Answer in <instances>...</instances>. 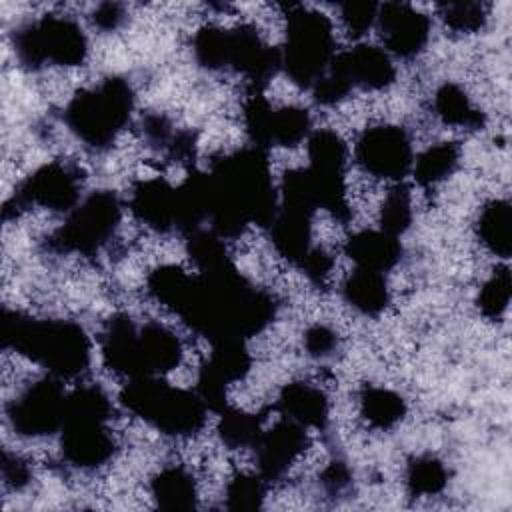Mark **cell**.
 I'll use <instances>...</instances> for the list:
<instances>
[{
  "label": "cell",
  "instance_id": "cell-7",
  "mask_svg": "<svg viewBox=\"0 0 512 512\" xmlns=\"http://www.w3.org/2000/svg\"><path fill=\"white\" fill-rule=\"evenodd\" d=\"M132 108V86L124 78L110 76L92 88L80 90L68 102L64 122L80 142L94 150H104L124 130Z\"/></svg>",
  "mask_w": 512,
  "mask_h": 512
},
{
  "label": "cell",
  "instance_id": "cell-14",
  "mask_svg": "<svg viewBox=\"0 0 512 512\" xmlns=\"http://www.w3.org/2000/svg\"><path fill=\"white\" fill-rule=\"evenodd\" d=\"M356 160L372 176L400 182L414 162L410 136L394 124L366 128L356 142Z\"/></svg>",
  "mask_w": 512,
  "mask_h": 512
},
{
  "label": "cell",
  "instance_id": "cell-10",
  "mask_svg": "<svg viewBox=\"0 0 512 512\" xmlns=\"http://www.w3.org/2000/svg\"><path fill=\"white\" fill-rule=\"evenodd\" d=\"M122 218V204L112 190L90 192L80 200L48 238L54 252L90 256L98 252L116 232Z\"/></svg>",
  "mask_w": 512,
  "mask_h": 512
},
{
  "label": "cell",
  "instance_id": "cell-18",
  "mask_svg": "<svg viewBox=\"0 0 512 512\" xmlns=\"http://www.w3.org/2000/svg\"><path fill=\"white\" fill-rule=\"evenodd\" d=\"M128 204L134 218L152 230L168 232L178 226V186L174 188L162 178L136 182Z\"/></svg>",
  "mask_w": 512,
  "mask_h": 512
},
{
  "label": "cell",
  "instance_id": "cell-20",
  "mask_svg": "<svg viewBox=\"0 0 512 512\" xmlns=\"http://www.w3.org/2000/svg\"><path fill=\"white\" fill-rule=\"evenodd\" d=\"M338 66L350 80L352 88L384 90L396 78V68L386 50L372 44H358L348 52L336 56Z\"/></svg>",
  "mask_w": 512,
  "mask_h": 512
},
{
  "label": "cell",
  "instance_id": "cell-48",
  "mask_svg": "<svg viewBox=\"0 0 512 512\" xmlns=\"http://www.w3.org/2000/svg\"><path fill=\"white\" fill-rule=\"evenodd\" d=\"M126 18V12L122 8V4L118 2H102L96 6L94 14H92V22L100 28V30H116Z\"/></svg>",
  "mask_w": 512,
  "mask_h": 512
},
{
  "label": "cell",
  "instance_id": "cell-39",
  "mask_svg": "<svg viewBox=\"0 0 512 512\" xmlns=\"http://www.w3.org/2000/svg\"><path fill=\"white\" fill-rule=\"evenodd\" d=\"M438 8L444 24L456 32H478L488 18L486 4L482 2L456 0V2H444Z\"/></svg>",
  "mask_w": 512,
  "mask_h": 512
},
{
  "label": "cell",
  "instance_id": "cell-36",
  "mask_svg": "<svg viewBox=\"0 0 512 512\" xmlns=\"http://www.w3.org/2000/svg\"><path fill=\"white\" fill-rule=\"evenodd\" d=\"M512 298V276H510V268L508 266H500L498 270H494V274L482 284L476 304L480 308V312L486 318H500L510 304Z\"/></svg>",
  "mask_w": 512,
  "mask_h": 512
},
{
  "label": "cell",
  "instance_id": "cell-44",
  "mask_svg": "<svg viewBox=\"0 0 512 512\" xmlns=\"http://www.w3.org/2000/svg\"><path fill=\"white\" fill-rule=\"evenodd\" d=\"M196 134L186 128H176L174 136L170 138L168 146L164 148V156L172 162L180 164H192L196 158Z\"/></svg>",
  "mask_w": 512,
  "mask_h": 512
},
{
  "label": "cell",
  "instance_id": "cell-19",
  "mask_svg": "<svg viewBox=\"0 0 512 512\" xmlns=\"http://www.w3.org/2000/svg\"><path fill=\"white\" fill-rule=\"evenodd\" d=\"M312 216L314 212L306 208L280 202L272 222L268 224L270 240L276 252L294 266H300L308 252L314 248Z\"/></svg>",
  "mask_w": 512,
  "mask_h": 512
},
{
  "label": "cell",
  "instance_id": "cell-25",
  "mask_svg": "<svg viewBox=\"0 0 512 512\" xmlns=\"http://www.w3.org/2000/svg\"><path fill=\"white\" fill-rule=\"evenodd\" d=\"M252 358L246 350L244 340H220L212 342V352L198 372L214 378L226 388L242 380L250 370Z\"/></svg>",
  "mask_w": 512,
  "mask_h": 512
},
{
  "label": "cell",
  "instance_id": "cell-34",
  "mask_svg": "<svg viewBox=\"0 0 512 512\" xmlns=\"http://www.w3.org/2000/svg\"><path fill=\"white\" fill-rule=\"evenodd\" d=\"M196 62L208 70H226L228 62V28L206 26L192 38Z\"/></svg>",
  "mask_w": 512,
  "mask_h": 512
},
{
  "label": "cell",
  "instance_id": "cell-9",
  "mask_svg": "<svg viewBox=\"0 0 512 512\" xmlns=\"http://www.w3.org/2000/svg\"><path fill=\"white\" fill-rule=\"evenodd\" d=\"M12 44L18 62L28 70L46 64L78 66L88 54V40L80 24L58 14H46L20 26L14 30Z\"/></svg>",
  "mask_w": 512,
  "mask_h": 512
},
{
  "label": "cell",
  "instance_id": "cell-2",
  "mask_svg": "<svg viewBox=\"0 0 512 512\" xmlns=\"http://www.w3.org/2000/svg\"><path fill=\"white\" fill-rule=\"evenodd\" d=\"M182 320L210 342L248 340L262 332L276 314L274 298L242 276L232 262L192 276L178 308Z\"/></svg>",
  "mask_w": 512,
  "mask_h": 512
},
{
  "label": "cell",
  "instance_id": "cell-38",
  "mask_svg": "<svg viewBox=\"0 0 512 512\" xmlns=\"http://www.w3.org/2000/svg\"><path fill=\"white\" fill-rule=\"evenodd\" d=\"M266 498V480L260 474H238L226 486V506L230 510H256Z\"/></svg>",
  "mask_w": 512,
  "mask_h": 512
},
{
  "label": "cell",
  "instance_id": "cell-41",
  "mask_svg": "<svg viewBox=\"0 0 512 512\" xmlns=\"http://www.w3.org/2000/svg\"><path fill=\"white\" fill-rule=\"evenodd\" d=\"M378 8H380V4H376V2H352L350 0V2L340 4V14H342L346 30L352 36L366 34L378 18Z\"/></svg>",
  "mask_w": 512,
  "mask_h": 512
},
{
  "label": "cell",
  "instance_id": "cell-29",
  "mask_svg": "<svg viewBox=\"0 0 512 512\" xmlns=\"http://www.w3.org/2000/svg\"><path fill=\"white\" fill-rule=\"evenodd\" d=\"M458 160H460V146L456 142H438L426 148L412 162L414 180L420 186H436L456 170Z\"/></svg>",
  "mask_w": 512,
  "mask_h": 512
},
{
  "label": "cell",
  "instance_id": "cell-43",
  "mask_svg": "<svg viewBox=\"0 0 512 512\" xmlns=\"http://www.w3.org/2000/svg\"><path fill=\"white\" fill-rule=\"evenodd\" d=\"M338 346L336 332L326 324H314L304 332V348L312 358H328Z\"/></svg>",
  "mask_w": 512,
  "mask_h": 512
},
{
  "label": "cell",
  "instance_id": "cell-8",
  "mask_svg": "<svg viewBox=\"0 0 512 512\" xmlns=\"http://www.w3.org/2000/svg\"><path fill=\"white\" fill-rule=\"evenodd\" d=\"M332 22L318 10L292 6L286 16V42L280 52L288 78L312 88L334 60Z\"/></svg>",
  "mask_w": 512,
  "mask_h": 512
},
{
  "label": "cell",
  "instance_id": "cell-33",
  "mask_svg": "<svg viewBox=\"0 0 512 512\" xmlns=\"http://www.w3.org/2000/svg\"><path fill=\"white\" fill-rule=\"evenodd\" d=\"M448 482V470L432 454L416 456L406 468V488L412 496H434L444 490Z\"/></svg>",
  "mask_w": 512,
  "mask_h": 512
},
{
  "label": "cell",
  "instance_id": "cell-11",
  "mask_svg": "<svg viewBox=\"0 0 512 512\" xmlns=\"http://www.w3.org/2000/svg\"><path fill=\"white\" fill-rule=\"evenodd\" d=\"M82 176L78 168L62 162H48L26 176L4 204V218L30 206L54 212H70L80 202Z\"/></svg>",
  "mask_w": 512,
  "mask_h": 512
},
{
  "label": "cell",
  "instance_id": "cell-3",
  "mask_svg": "<svg viewBox=\"0 0 512 512\" xmlns=\"http://www.w3.org/2000/svg\"><path fill=\"white\" fill-rule=\"evenodd\" d=\"M0 338L4 348L16 350L60 380L76 378L90 366V338L84 328L72 320H40L4 308Z\"/></svg>",
  "mask_w": 512,
  "mask_h": 512
},
{
  "label": "cell",
  "instance_id": "cell-40",
  "mask_svg": "<svg viewBox=\"0 0 512 512\" xmlns=\"http://www.w3.org/2000/svg\"><path fill=\"white\" fill-rule=\"evenodd\" d=\"M310 90H312L314 100L322 106L338 104L340 100H344L350 94L352 84L346 78V74L342 72V68L338 66L336 56H334L332 64L328 66V70L318 78V82Z\"/></svg>",
  "mask_w": 512,
  "mask_h": 512
},
{
  "label": "cell",
  "instance_id": "cell-30",
  "mask_svg": "<svg viewBox=\"0 0 512 512\" xmlns=\"http://www.w3.org/2000/svg\"><path fill=\"white\" fill-rule=\"evenodd\" d=\"M308 166L322 172H346L348 148L338 132L320 128L308 136Z\"/></svg>",
  "mask_w": 512,
  "mask_h": 512
},
{
  "label": "cell",
  "instance_id": "cell-47",
  "mask_svg": "<svg viewBox=\"0 0 512 512\" xmlns=\"http://www.w3.org/2000/svg\"><path fill=\"white\" fill-rule=\"evenodd\" d=\"M320 482L324 486V490L332 496L336 494H342L350 484H352V474H350V468L344 460L340 458H334L320 474Z\"/></svg>",
  "mask_w": 512,
  "mask_h": 512
},
{
  "label": "cell",
  "instance_id": "cell-17",
  "mask_svg": "<svg viewBox=\"0 0 512 512\" xmlns=\"http://www.w3.org/2000/svg\"><path fill=\"white\" fill-rule=\"evenodd\" d=\"M252 448L256 450L258 474L266 482L280 480L304 452L306 428L282 416L274 426L260 432Z\"/></svg>",
  "mask_w": 512,
  "mask_h": 512
},
{
  "label": "cell",
  "instance_id": "cell-32",
  "mask_svg": "<svg viewBox=\"0 0 512 512\" xmlns=\"http://www.w3.org/2000/svg\"><path fill=\"white\" fill-rule=\"evenodd\" d=\"M220 414L222 416L218 424V434L228 448L254 446L260 432L264 430L262 414H252L238 408H224Z\"/></svg>",
  "mask_w": 512,
  "mask_h": 512
},
{
  "label": "cell",
  "instance_id": "cell-27",
  "mask_svg": "<svg viewBox=\"0 0 512 512\" xmlns=\"http://www.w3.org/2000/svg\"><path fill=\"white\" fill-rule=\"evenodd\" d=\"M434 110L438 118L448 126H458L466 130H480L486 124V116L480 108H476L466 92L454 84H442L434 94Z\"/></svg>",
  "mask_w": 512,
  "mask_h": 512
},
{
  "label": "cell",
  "instance_id": "cell-42",
  "mask_svg": "<svg viewBox=\"0 0 512 512\" xmlns=\"http://www.w3.org/2000/svg\"><path fill=\"white\" fill-rule=\"evenodd\" d=\"M140 128H142V136H144L146 144L152 146V148H156V150H160V152H164V148L168 146L170 138H172L174 132H176L174 124H172L164 114H158V112L146 114V116L142 118Z\"/></svg>",
  "mask_w": 512,
  "mask_h": 512
},
{
  "label": "cell",
  "instance_id": "cell-45",
  "mask_svg": "<svg viewBox=\"0 0 512 512\" xmlns=\"http://www.w3.org/2000/svg\"><path fill=\"white\" fill-rule=\"evenodd\" d=\"M0 466H2V478L6 486H10L12 490H22L24 486H28L32 478V470L22 456L4 450Z\"/></svg>",
  "mask_w": 512,
  "mask_h": 512
},
{
  "label": "cell",
  "instance_id": "cell-28",
  "mask_svg": "<svg viewBox=\"0 0 512 512\" xmlns=\"http://www.w3.org/2000/svg\"><path fill=\"white\" fill-rule=\"evenodd\" d=\"M360 414L364 420L380 430L394 428L406 414L404 398L382 386H368L360 394Z\"/></svg>",
  "mask_w": 512,
  "mask_h": 512
},
{
  "label": "cell",
  "instance_id": "cell-4",
  "mask_svg": "<svg viewBox=\"0 0 512 512\" xmlns=\"http://www.w3.org/2000/svg\"><path fill=\"white\" fill-rule=\"evenodd\" d=\"M100 348L104 364L130 380L162 376L182 360V344L174 332L156 322L138 326L126 314L108 320Z\"/></svg>",
  "mask_w": 512,
  "mask_h": 512
},
{
  "label": "cell",
  "instance_id": "cell-5",
  "mask_svg": "<svg viewBox=\"0 0 512 512\" xmlns=\"http://www.w3.org/2000/svg\"><path fill=\"white\" fill-rule=\"evenodd\" d=\"M110 414V398L96 384L80 386L66 396L60 450L70 466L92 470L112 458L116 444L108 428Z\"/></svg>",
  "mask_w": 512,
  "mask_h": 512
},
{
  "label": "cell",
  "instance_id": "cell-6",
  "mask_svg": "<svg viewBox=\"0 0 512 512\" xmlns=\"http://www.w3.org/2000/svg\"><path fill=\"white\" fill-rule=\"evenodd\" d=\"M120 402L146 424L174 438L196 434L208 412L196 392L172 386L160 376L132 378L122 388Z\"/></svg>",
  "mask_w": 512,
  "mask_h": 512
},
{
  "label": "cell",
  "instance_id": "cell-37",
  "mask_svg": "<svg viewBox=\"0 0 512 512\" xmlns=\"http://www.w3.org/2000/svg\"><path fill=\"white\" fill-rule=\"evenodd\" d=\"M410 224H412V196L404 184H398L386 194L382 202L380 230L398 238L410 228Z\"/></svg>",
  "mask_w": 512,
  "mask_h": 512
},
{
  "label": "cell",
  "instance_id": "cell-23",
  "mask_svg": "<svg viewBox=\"0 0 512 512\" xmlns=\"http://www.w3.org/2000/svg\"><path fill=\"white\" fill-rule=\"evenodd\" d=\"M344 302L362 316H378L390 300L388 284L382 272L356 268L342 284Z\"/></svg>",
  "mask_w": 512,
  "mask_h": 512
},
{
  "label": "cell",
  "instance_id": "cell-13",
  "mask_svg": "<svg viewBox=\"0 0 512 512\" xmlns=\"http://www.w3.org/2000/svg\"><path fill=\"white\" fill-rule=\"evenodd\" d=\"M66 394L60 378L48 376L26 386L8 406V420L16 434L40 438L62 428Z\"/></svg>",
  "mask_w": 512,
  "mask_h": 512
},
{
  "label": "cell",
  "instance_id": "cell-46",
  "mask_svg": "<svg viewBox=\"0 0 512 512\" xmlns=\"http://www.w3.org/2000/svg\"><path fill=\"white\" fill-rule=\"evenodd\" d=\"M332 264H334V262H332V256H330L324 248L314 246V248L308 252V256L302 260V264H300L298 268L308 276L310 282L322 286V284L328 280V276H330Z\"/></svg>",
  "mask_w": 512,
  "mask_h": 512
},
{
  "label": "cell",
  "instance_id": "cell-15",
  "mask_svg": "<svg viewBox=\"0 0 512 512\" xmlns=\"http://www.w3.org/2000/svg\"><path fill=\"white\" fill-rule=\"evenodd\" d=\"M280 68V50L266 44L254 26L228 28L226 70L242 74L248 82V92H262Z\"/></svg>",
  "mask_w": 512,
  "mask_h": 512
},
{
  "label": "cell",
  "instance_id": "cell-22",
  "mask_svg": "<svg viewBox=\"0 0 512 512\" xmlns=\"http://www.w3.org/2000/svg\"><path fill=\"white\" fill-rule=\"evenodd\" d=\"M344 252L356 268L384 274L400 262L402 244L396 236L384 230H360L346 240Z\"/></svg>",
  "mask_w": 512,
  "mask_h": 512
},
{
  "label": "cell",
  "instance_id": "cell-12",
  "mask_svg": "<svg viewBox=\"0 0 512 512\" xmlns=\"http://www.w3.org/2000/svg\"><path fill=\"white\" fill-rule=\"evenodd\" d=\"M244 126L256 148L296 146L312 134V118L300 106L272 108L262 92H248L244 102Z\"/></svg>",
  "mask_w": 512,
  "mask_h": 512
},
{
  "label": "cell",
  "instance_id": "cell-21",
  "mask_svg": "<svg viewBox=\"0 0 512 512\" xmlns=\"http://www.w3.org/2000/svg\"><path fill=\"white\" fill-rule=\"evenodd\" d=\"M276 410L304 426V428H316L324 430L328 426V414H330V404L326 394L308 382H290L280 390Z\"/></svg>",
  "mask_w": 512,
  "mask_h": 512
},
{
  "label": "cell",
  "instance_id": "cell-26",
  "mask_svg": "<svg viewBox=\"0 0 512 512\" xmlns=\"http://www.w3.org/2000/svg\"><path fill=\"white\" fill-rule=\"evenodd\" d=\"M480 242L496 256L510 258L512 252V208L508 200H490L476 222Z\"/></svg>",
  "mask_w": 512,
  "mask_h": 512
},
{
  "label": "cell",
  "instance_id": "cell-31",
  "mask_svg": "<svg viewBox=\"0 0 512 512\" xmlns=\"http://www.w3.org/2000/svg\"><path fill=\"white\" fill-rule=\"evenodd\" d=\"M190 282H192V276L174 264L158 266L156 270L150 272L146 280L150 296L174 312H178V308L182 306L188 294Z\"/></svg>",
  "mask_w": 512,
  "mask_h": 512
},
{
  "label": "cell",
  "instance_id": "cell-35",
  "mask_svg": "<svg viewBox=\"0 0 512 512\" xmlns=\"http://www.w3.org/2000/svg\"><path fill=\"white\" fill-rule=\"evenodd\" d=\"M188 254L198 270H212L232 262L224 246V238L210 228H198L186 236Z\"/></svg>",
  "mask_w": 512,
  "mask_h": 512
},
{
  "label": "cell",
  "instance_id": "cell-1",
  "mask_svg": "<svg viewBox=\"0 0 512 512\" xmlns=\"http://www.w3.org/2000/svg\"><path fill=\"white\" fill-rule=\"evenodd\" d=\"M204 216L222 238L242 234L250 224L268 228L278 196L272 182L266 150L240 148L216 158L206 172H196Z\"/></svg>",
  "mask_w": 512,
  "mask_h": 512
},
{
  "label": "cell",
  "instance_id": "cell-24",
  "mask_svg": "<svg viewBox=\"0 0 512 512\" xmlns=\"http://www.w3.org/2000/svg\"><path fill=\"white\" fill-rule=\"evenodd\" d=\"M150 492L156 504L164 510H190L196 506V482L182 466L162 468L150 482Z\"/></svg>",
  "mask_w": 512,
  "mask_h": 512
},
{
  "label": "cell",
  "instance_id": "cell-16",
  "mask_svg": "<svg viewBox=\"0 0 512 512\" xmlns=\"http://www.w3.org/2000/svg\"><path fill=\"white\" fill-rule=\"evenodd\" d=\"M378 28L388 54L412 58L430 38V18L404 2H384L378 8Z\"/></svg>",
  "mask_w": 512,
  "mask_h": 512
}]
</instances>
